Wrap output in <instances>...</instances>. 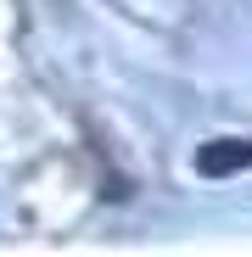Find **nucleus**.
Wrapping results in <instances>:
<instances>
[{
    "label": "nucleus",
    "instance_id": "nucleus-1",
    "mask_svg": "<svg viewBox=\"0 0 252 257\" xmlns=\"http://www.w3.org/2000/svg\"><path fill=\"white\" fill-rule=\"evenodd\" d=\"M241 168H252V140H213L196 151V174H207V179H230Z\"/></svg>",
    "mask_w": 252,
    "mask_h": 257
}]
</instances>
